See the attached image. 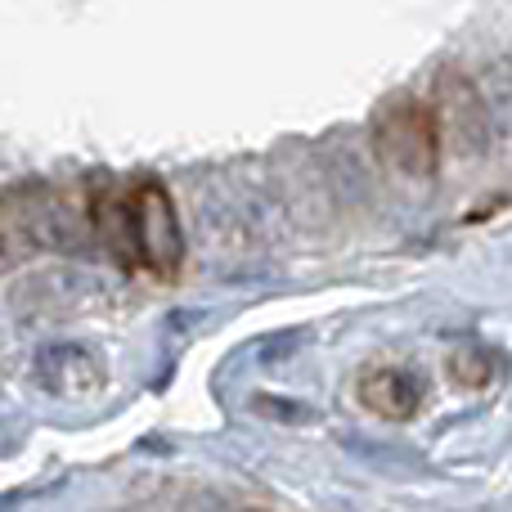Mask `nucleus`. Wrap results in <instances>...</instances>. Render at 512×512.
<instances>
[{"instance_id": "nucleus-2", "label": "nucleus", "mask_w": 512, "mask_h": 512, "mask_svg": "<svg viewBox=\"0 0 512 512\" xmlns=\"http://www.w3.org/2000/svg\"><path fill=\"white\" fill-rule=\"evenodd\" d=\"M131 207V239H135V265L158 279H171L185 261V234H180V216L171 194L158 180H140L126 194Z\"/></svg>"}, {"instance_id": "nucleus-5", "label": "nucleus", "mask_w": 512, "mask_h": 512, "mask_svg": "<svg viewBox=\"0 0 512 512\" xmlns=\"http://www.w3.org/2000/svg\"><path fill=\"white\" fill-rule=\"evenodd\" d=\"M90 216H95V230H99V239L108 243V252H113L126 270H140V265H135L131 207H126V194H104L95 207H90Z\"/></svg>"}, {"instance_id": "nucleus-4", "label": "nucleus", "mask_w": 512, "mask_h": 512, "mask_svg": "<svg viewBox=\"0 0 512 512\" xmlns=\"http://www.w3.org/2000/svg\"><path fill=\"white\" fill-rule=\"evenodd\" d=\"M355 396H360V405L369 409V414L387 418V423H405V418H414L418 405H423L418 382L400 369H364L360 382H355Z\"/></svg>"}, {"instance_id": "nucleus-3", "label": "nucleus", "mask_w": 512, "mask_h": 512, "mask_svg": "<svg viewBox=\"0 0 512 512\" xmlns=\"http://www.w3.org/2000/svg\"><path fill=\"white\" fill-rule=\"evenodd\" d=\"M432 104V117H436V135H441V158L445 153H481L486 149V135H490V117H486V99L481 90L472 86L463 72L445 68L436 77V99Z\"/></svg>"}, {"instance_id": "nucleus-1", "label": "nucleus", "mask_w": 512, "mask_h": 512, "mask_svg": "<svg viewBox=\"0 0 512 512\" xmlns=\"http://www.w3.org/2000/svg\"><path fill=\"white\" fill-rule=\"evenodd\" d=\"M373 153H378L382 167L400 171V176H414V180L436 176V167H441V135H436L432 104L414 95H391L373 113Z\"/></svg>"}]
</instances>
